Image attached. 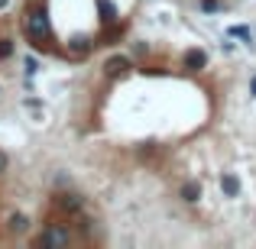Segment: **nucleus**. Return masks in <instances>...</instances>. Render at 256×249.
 Wrapping results in <instances>:
<instances>
[{
	"mask_svg": "<svg viewBox=\"0 0 256 249\" xmlns=\"http://www.w3.org/2000/svg\"><path fill=\"white\" fill-rule=\"evenodd\" d=\"M20 29H23V36L30 39L32 45H39V49H46V39H49V10H46L42 3H30L23 10V19H20Z\"/></svg>",
	"mask_w": 256,
	"mask_h": 249,
	"instance_id": "f257e3e1",
	"label": "nucleus"
},
{
	"mask_svg": "<svg viewBox=\"0 0 256 249\" xmlns=\"http://www.w3.org/2000/svg\"><path fill=\"white\" fill-rule=\"evenodd\" d=\"M72 243V233H68V227L65 224H49L42 230V237L36 240V246H42V249H52V246H68Z\"/></svg>",
	"mask_w": 256,
	"mask_h": 249,
	"instance_id": "f03ea898",
	"label": "nucleus"
},
{
	"mask_svg": "<svg viewBox=\"0 0 256 249\" xmlns=\"http://www.w3.org/2000/svg\"><path fill=\"white\" fill-rule=\"evenodd\" d=\"M56 207L62 214H68V217H75V214H82L84 207H88V201H84V194H78V191H68V188H62V191L56 194Z\"/></svg>",
	"mask_w": 256,
	"mask_h": 249,
	"instance_id": "7ed1b4c3",
	"label": "nucleus"
},
{
	"mask_svg": "<svg viewBox=\"0 0 256 249\" xmlns=\"http://www.w3.org/2000/svg\"><path fill=\"white\" fill-rule=\"evenodd\" d=\"M182 65H185V71H204L208 68V52L198 49V45H192V49H185V55H182Z\"/></svg>",
	"mask_w": 256,
	"mask_h": 249,
	"instance_id": "20e7f679",
	"label": "nucleus"
},
{
	"mask_svg": "<svg viewBox=\"0 0 256 249\" xmlns=\"http://www.w3.org/2000/svg\"><path fill=\"white\" fill-rule=\"evenodd\" d=\"M130 68H133V58H126V55H114V58L104 62L107 78H124V75H130Z\"/></svg>",
	"mask_w": 256,
	"mask_h": 249,
	"instance_id": "39448f33",
	"label": "nucleus"
},
{
	"mask_svg": "<svg viewBox=\"0 0 256 249\" xmlns=\"http://www.w3.org/2000/svg\"><path fill=\"white\" fill-rule=\"evenodd\" d=\"M178 194H182V201H185V204H198V201H201V185L194 178H188V181H182Z\"/></svg>",
	"mask_w": 256,
	"mask_h": 249,
	"instance_id": "423d86ee",
	"label": "nucleus"
},
{
	"mask_svg": "<svg viewBox=\"0 0 256 249\" xmlns=\"http://www.w3.org/2000/svg\"><path fill=\"white\" fill-rule=\"evenodd\" d=\"M30 224H32V220L26 217V214H10V220H6V230H10L13 237H23V233H30Z\"/></svg>",
	"mask_w": 256,
	"mask_h": 249,
	"instance_id": "0eeeda50",
	"label": "nucleus"
},
{
	"mask_svg": "<svg viewBox=\"0 0 256 249\" xmlns=\"http://www.w3.org/2000/svg\"><path fill=\"white\" fill-rule=\"evenodd\" d=\"M220 191H224V198H240V178L234 172H224L220 175Z\"/></svg>",
	"mask_w": 256,
	"mask_h": 249,
	"instance_id": "6e6552de",
	"label": "nucleus"
},
{
	"mask_svg": "<svg viewBox=\"0 0 256 249\" xmlns=\"http://www.w3.org/2000/svg\"><path fill=\"white\" fill-rule=\"evenodd\" d=\"M91 49H94V42H91L88 36H82V39H72L68 55H72V58H84V55H91Z\"/></svg>",
	"mask_w": 256,
	"mask_h": 249,
	"instance_id": "1a4fd4ad",
	"label": "nucleus"
},
{
	"mask_svg": "<svg viewBox=\"0 0 256 249\" xmlns=\"http://www.w3.org/2000/svg\"><path fill=\"white\" fill-rule=\"evenodd\" d=\"M227 36H230V39H240L244 45H256V42H253V29H250V26H230V29H227Z\"/></svg>",
	"mask_w": 256,
	"mask_h": 249,
	"instance_id": "9d476101",
	"label": "nucleus"
},
{
	"mask_svg": "<svg viewBox=\"0 0 256 249\" xmlns=\"http://www.w3.org/2000/svg\"><path fill=\"white\" fill-rule=\"evenodd\" d=\"M23 75L26 78H36L39 75V58L36 55H23Z\"/></svg>",
	"mask_w": 256,
	"mask_h": 249,
	"instance_id": "9b49d317",
	"label": "nucleus"
},
{
	"mask_svg": "<svg viewBox=\"0 0 256 249\" xmlns=\"http://www.w3.org/2000/svg\"><path fill=\"white\" fill-rule=\"evenodd\" d=\"M13 55V39H0V58H10Z\"/></svg>",
	"mask_w": 256,
	"mask_h": 249,
	"instance_id": "f8f14e48",
	"label": "nucleus"
},
{
	"mask_svg": "<svg viewBox=\"0 0 256 249\" xmlns=\"http://www.w3.org/2000/svg\"><path fill=\"white\" fill-rule=\"evenodd\" d=\"M220 6H224L220 0H201V10H204V13H218Z\"/></svg>",
	"mask_w": 256,
	"mask_h": 249,
	"instance_id": "ddd939ff",
	"label": "nucleus"
},
{
	"mask_svg": "<svg viewBox=\"0 0 256 249\" xmlns=\"http://www.w3.org/2000/svg\"><path fill=\"white\" fill-rule=\"evenodd\" d=\"M23 107H26V110H36V113H42V100H39V97H26V100H23Z\"/></svg>",
	"mask_w": 256,
	"mask_h": 249,
	"instance_id": "4468645a",
	"label": "nucleus"
},
{
	"mask_svg": "<svg viewBox=\"0 0 256 249\" xmlns=\"http://www.w3.org/2000/svg\"><path fill=\"white\" fill-rule=\"evenodd\" d=\"M6 168H10V156H6V152H0V175H4Z\"/></svg>",
	"mask_w": 256,
	"mask_h": 249,
	"instance_id": "2eb2a0df",
	"label": "nucleus"
},
{
	"mask_svg": "<svg viewBox=\"0 0 256 249\" xmlns=\"http://www.w3.org/2000/svg\"><path fill=\"white\" fill-rule=\"evenodd\" d=\"M250 97H256V75L250 78Z\"/></svg>",
	"mask_w": 256,
	"mask_h": 249,
	"instance_id": "dca6fc26",
	"label": "nucleus"
},
{
	"mask_svg": "<svg viewBox=\"0 0 256 249\" xmlns=\"http://www.w3.org/2000/svg\"><path fill=\"white\" fill-rule=\"evenodd\" d=\"M6 3H10V0H0V10H4V6H6Z\"/></svg>",
	"mask_w": 256,
	"mask_h": 249,
	"instance_id": "f3484780",
	"label": "nucleus"
}]
</instances>
